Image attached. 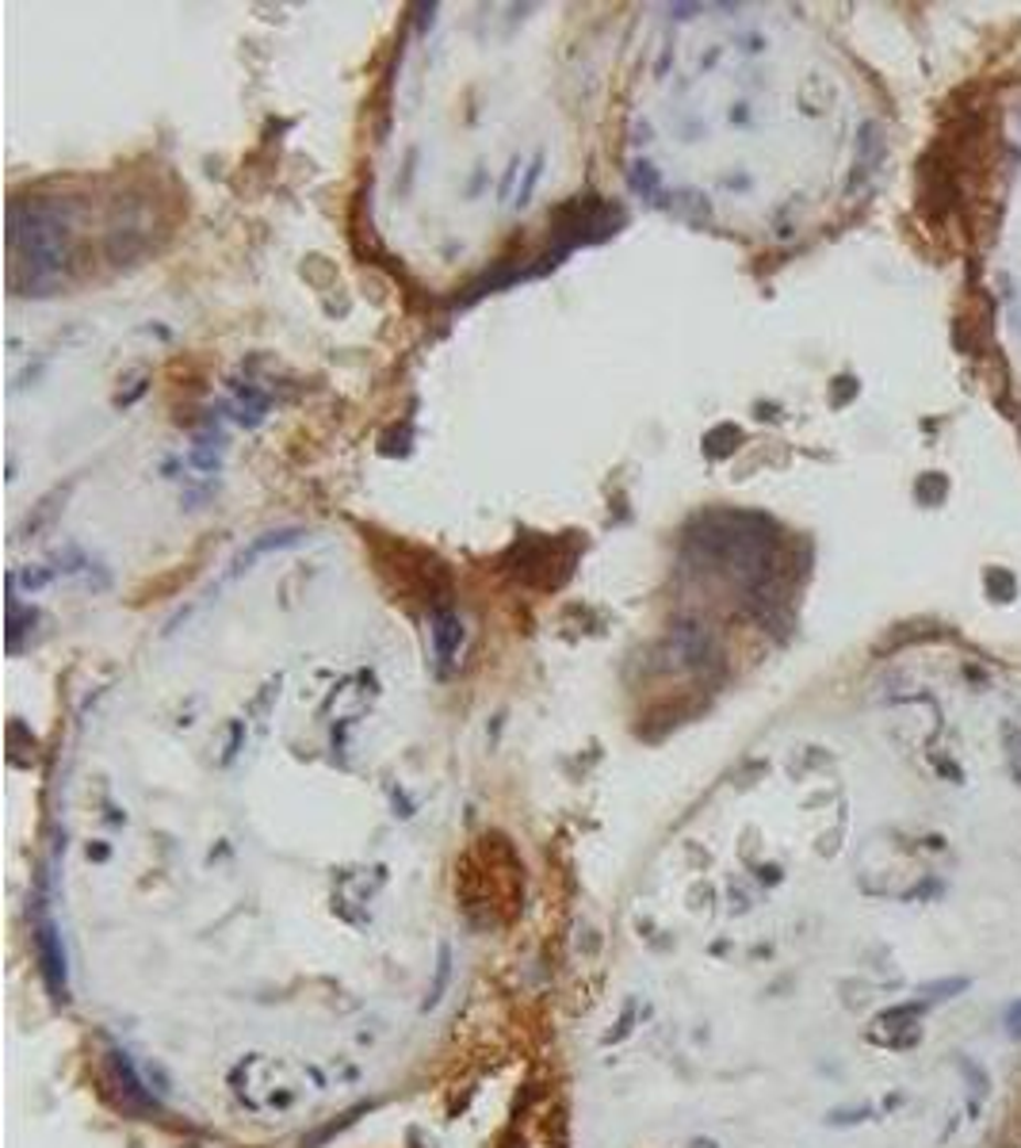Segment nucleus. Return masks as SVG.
<instances>
[{
  "instance_id": "f257e3e1",
  "label": "nucleus",
  "mask_w": 1021,
  "mask_h": 1148,
  "mask_svg": "<svg viewBox=\"0 0 1021 1148\" xmlns=\"http://www.w3.org/2000/svg\"><path fill=\"white\" fill-rule=\"evenodd\" d=\"M1007 1030L1014 1033V1038H1021V1003H1014L1007 1011Z\"/></svg>"
}]
</instances>
